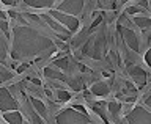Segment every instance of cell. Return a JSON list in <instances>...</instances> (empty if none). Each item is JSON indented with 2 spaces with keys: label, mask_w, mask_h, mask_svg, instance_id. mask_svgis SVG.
<instances>
[{
  "label": "cell",
  "mask_w": 151,
  "mask_h": 124,
  "mask_svg": "<svg viewBox=\"0 0 151 124\" xmlns=\"http://www.w3.org/2000/svg\"><path fill=\"white\" fill-rule=\"evenodd\" d=\"M13 52L11 57L13 58H21V57H32L42 50H55V44L49 39L47 36H44L42 33L32 27L25 25H17L13 30Z\"/></svg>",
  "instance_id": "obj_1"
},
{
  "label": "cell",
  "mask_w": 151,
  "mask_h": 124,
  "mask_svg": "<svg viewBox=\"0 0 151 124\" xmlns=\"http://www.w3.org/2000/svg\"><path fill=\"white\" fill-rule=\"evenodd\" d=\"M57 124H93L87 113H76L74 108H66L57 115Z\"/></svg>",
  "instance_id": "obj_2"
},
{
  "label": "cell",
  "mask_w": 151,
  "mask_h": 124,
  "mask_svg": "<svg viewBox=\"0 0 151 124\" xmlns=\"http://www.w3.org/2000/svg\"><path fill=\"white\" fill-rule=\"evenodd\" d=\"M19 108L17 101L14 99L11 90L6 87H0V112H14Z\"/></svg>",
  "instance_id": "obj_3"
},
{
  "label": "cell",
  "mask_w": 151,
  "mask_h": 124,
  "mask_svg": "<svg viewBox=\"0 0 151 124\" xmlns=\"http://www.w3.org/2000/svg\"><path fill=\"white\" fill-rule=\"evenodd\" d=\"M124 120L129 124H151V115L145 107L135 105L134 110L124 116Z\"/></svg>",
  "instance_id": "obj_4"
},
{
  "label": "cell",
  "mask_w": 151,
  "mask_h": 124,
  "mask_svg": "<svg viewBox=\"0 0 151 124\" xmlns=\"http://www.w3.org/2000/svg\"><path fill=\"white\" fill-rule=\"evenodd\" d=\"M118 30H120V33L123 35V39L126 41V44L129 46L132 50H134V52L140 50L139 36H137V33L134 30H131V28H127V27H123V25H118Z\"/></svg>",
  "instance_id": "obj_5"
},
{
  "label": "cell",
  "mask_w": 151,
  "mask_h": 124,
  "mask_svg": "<svg viewBox=\"0 0 151 124\" xmlns=\"http://www.w3.org/2000/svg\"><path fill=\"white\" fill-rule=\"evenodd\" d=\"M58 5V9L63 11L69 16H76L82 11V8L85 6V2H57Z\"/></svg>",
  "instance_id": "obj_6"
},
{
  "label": "cell",
  "mask_w": 151,
  "mask_h": 124,
  "mask_svg": "<svg viewBox=\"0 0 151 124\" xmlns=\"http://www.w3.org/2000/svg\"><path fill=\"white\" fill-rule=\"evenodd\" d=\"M129 75L134 79V82L139 85V88H143L146 83V72L139 66H129Z\"/></svg>",
  "instance_id": "obj_7"
},
{
  "label": "cell",
  "mask_w": 151,
  "mask_h": 124,
  "mask_svg": "<svg viewBox=\"0 0 151 124\" xmlns=\"http://www.w3.org/2000/svg\"><path fill=\"white\" fill-rule=\"evenodd\" d=\"M3 120L6 121L8 124H24V116H22V113L19 110L3 113Z\"/></svg>",
  "instance_id": "obj_8"
},
{
  "label": "cell",
  "mask_w": 151,
  "mask_h": 124,
  "mask_svg": "<svg viewBox=\"0 0 151 124\" xmlns=\"http://www.w3.org/2000/svg\"><path fill=\"white\" fill-rule=\"evenodd\" d=\"M30 104H32L33 110H35L36 113H40V116L44 120V118L47 116V108H46L44 104H42L40 99H36V97H30Z\"/></svg>",
  "instance_id": "obj_9"
},
{
  "label": "cell",
  "mask_w": 151,
  "mask_h": 124,
  "mask_svg": "<svg viewBox=\"0 0 151 124\" xmlns=\"http://www.w3.org/2000/svg\"><path fill=\"white\" fill-rule=\"evenodd\" d=\"M132 21H134V24L139 28H142V30L151 28V17H148V16H142V14H139V16L132 17Z\"/></svg>",
  "instance_id": "obj_10"
},
{
  "label": "cell",
  "mask_w": 151,
  "mask_h": 124,
  "mask_svg": "<svg viewBox=\"0 0 151 124\" xmlns=\"http://www.w3.org/2000/svg\"><path fill=\"white\" fill-rule=\"evenodd\" d=\"M91 94H94V96H98V97L107 96L109 94V87L104 82H96L91 87Z\"/></svg>",
  "instance_id": "obj_11"
},
{
  "label": "cell",
  "mask_w": 151,
  "mask_h": 124,
  "mask_svg": "<svg viewBox=\"0 0 151 124\" xmlns=\"http://www.w3.org/2000/svg\"><path fill=\"white\" fill-rule=\"evenodd\" d=\"M27 6H32V8H36V9H41V8H50L57 5V2L54 0H47V2H33V0H27L25 2Z\"/></svg>",
  "instance_id": "obj_12"
},
{
  "label": "cell",
  "mask_w": 151,
  "mask_h": 124,
  "mask_svg": "<svg viewBox=\"0 0 151 124\" xmlns=\"http://www.w3.org/2000/svg\"><path fill=\"white\" fill-rule=\"evenodd\" d=\"M44 75L47 79H55V80H65L63 74H60L58 71L52 69V68H44Z\"/></svg>",
  "instance_id": "obj_13"
},
{
  "label": "cell",
  "mask_w": 151,
  "mask_h": 124,
  "mask_svg": "<svg viewBox=\"0 0 151 124\" xmlns=\"http://www.w3.org/2000/svg\"><path fill=\"white\" fill-rule=\"evenodd\" d=\"M13 72L9 69H6L5 66L0 65V83H3V82H8V80H11L13 79Z\"/></svg>",
  "instance_id": "obj_14"
},
{
  "label": "cell",
  "mask_w": 151,
  "mask_h": 124,
  "mask_svg": "<svg viewBox=\"0 0 151 124\" xmlns=\"http://www.w3.org/2000/svg\"><path fill=\"white\" fill-rule=\"evenodd\" d=\"M121 110V104L118 102H109V113L112 116H118V113Z\"/></svg>",
  "instance_id": "obj_15"
},
{
  "label": "cell",
  "mask_w": 151,
  "mask_h": 124,
  "mask_svg": "<svg viewBox=\"0 0 151 124\" xmlns=\"http://www.w3.org/2000/svg\"><path fill=\"white\" fill-rule=\"evenodd\" d=\"M57 99H58L60 102H68L71 99V94L68 91H65V90H58V91H57Z\"/></svg>",
  "instance_id": "obj_16"
},
{
  "label": "cell",
  "mask_w": 151,
  "mask_h": 124,
  "mask_svg": "<svg viewBox=\"0 0 151 124\" xmlns=\"http://www.w3.org/2000/svg\"><path fill=\"white\" fill-rule=\"evenodd\" d=\"M68 58L66 57H61V58H57L55 61H54V66H57V68H63V69H66L68 68Z\"/></svg>",
  "instance_id": "obj_17"
},
{
  "label": "cell",
  "mask_w": 151,
  "mask_h": 124,
  "mask_svg": "<svg viewBox=\"0 0 151 124\" xmlns=\"http://www.w3.org/2000/svg\"><path fill=\"white\" fill-rule=\"evenodd\" d=\"M142 9L139 6H127L126 8V14H131V16H135V14H140Z\"/></svg>",
  "instance_id": "obj_18"
},
{
  "label": "cell",
  "mask_w": 151,
  "mask_h": 124,
  "mask_svg": "<svg viewBox=\"0 0 151 124\" xmlns=\"http://www.w3.org/2000/svg\"><path fill=\"white\" fill-rule=\"evenodd\" d=\"M0 28H2V30H3V33H5V35H9V27H8V22L6 21H0Z\"/></svg>",
  "instance_id": "obj_19"
},
{
  "label": "cell",
  "mask_w": 151,
  "mask_h": 124,
  "mask_svg": "<svg viewBox=\"0 0 151 124\" xmlns=\"http://www.w3.org/2000/svg\"><path fill=\"white\" fill-rule=\"evenodd\" d=\"M145 61H146V65L151 68V49H148V52L145 54Z\"/></svg>",
  "instance_id": "obj_20"
},
{
  "label": "cell",
  "mask_w": 151,
  "mask_h": 124,
  "mask_svg": "<svg viewBox=\"0 0 151 124\" xmlns=\"http://www.w3.org/2000/svg\"><path fill=\"white\" fill-rule=\"evenodd\" d=\"M28 66H30V65H28V63H22V65L19 66V68H17V74H21L22 71H25V69L28 68Z\"/></svg>",
  "instance_id": "obj_21"
},
{
  "label": "cell",
  "mask_w": 151,
  "mask_h": 124,
  "mask_svg": "<svg viewBox=\"0 0 151 124\" xmlns=\"http://www.w3.org/2000/svg\"><path fill=\"white\" fill-rule=\"evenodd\" d=\"M145 105L151 108V93H150V94H148V96H146V97H145Z\"/></svg>",
  "instance_id": "obj_22"
},
{
  "label": "cell",
  "mask_w": 151,
  "mask_h": 124,
  "mask_svg": "<svg viewBox=\"0 0 151 124\" xmlns=\"http://www.w3.org/2000/svg\"><path fill=\"white\" fill-rule=\"evenodd\" d=\"M28 80H30L32 83H35V85H41V80L36 79V77H28Z\"/></svg>",
  "instance_id": "obj_23"
},
{
  "label": "cell",
  "mask_w": 151,
  "mask_h": 124,
  "mask_svg": "<svg viewBox=\"0 0 151 124\" xmlns=\"http://www.w3.org/2000/svg\"><path fill=\"white\" fill-rule=\"evenodd\" d=\"M73 108H74V110H79L80 113H87V110H85V107H82V105H74Z\"/></svg>",
  "instance_id": "obj_24"
},
{
  "label": "cell",
  "mask_w": 151,
  "mask_h": 124,
  "mask_svg": "<svg viewBox=\"0 0 151 124\" xmlns=\"http://www.w3.org/2000/svg\"><path fill=\"white\" fill-rule=\"evenodd\" d=\"M0 21H6V14H5V11H0Z\"/></svg>",
  "instance_id": "obj_25"
},
{
  "label": "cell",
  "mask_w": 151,
  "mask_h": 124,
  "mask_svg": "<svg viewBox=\"0 0 151 124\" xmlns=\"http://www.w3.org/2000/svg\"><path fill=\"white\" fill-rule=\"evenodd\" d=\"M57 46H58V47H60L61 50H66V49H68V47H66L65 44H61V42H57Z\"/></svg>",
  "instance_id": "obj_26"
},
{
  "label": "cell",
  "mask_w": 151,
  "mask_h": 124,
  "mask_svg": "<svg viewBox=\"0 0 151 124\" xmlns=\"http://www.w3.org/2000/svg\"><path fill=\"white\" fill-rule=\"evenodd\" d=\"M150 6H151V2H150Z\"/></svg>",
  "instance_id": "obj_27"
},
{
  "label": "cell",
  "mask_w": 151,
  "mask_h": 124,
  "mask_svg": "<svg viewBox=\"0 0 151 124\" xmlns=\"http://www.w3.org/2000/svg\"><path fill=\"white\" fill-rule=\"evenodd\" d=\"M0 124H2V121H0Z\"/></svg>",
  "instance_id": "obj_28"
}]
</instances>
